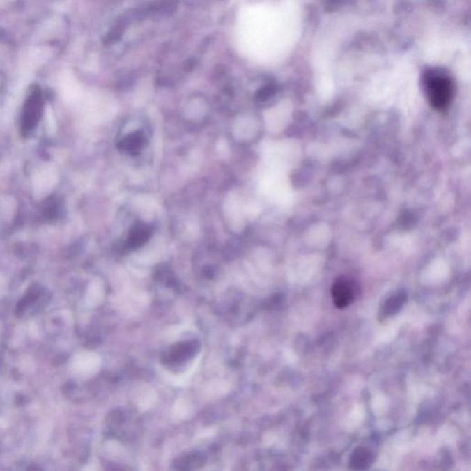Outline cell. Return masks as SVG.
<instances>
[{
	"mask_svg": "<svg viewBox=\"0 0 471 471\" xmlns=\"http://www.w3.org/2000/svg\"><path fill=\"white\" fill-rule=\"evenodd\" d=\"M43 100L39 91H34L26 102L22 116V130L24 134L33 131L42 116Z\"/></svg>",
	"mask_w": 471,
	"mask_h": 471,
	"instance_id": "obj_2",
	"label": "cell"
},
{
	"mask_svg": "<svg viewBox=\"0 0 471 471\" xmlns=\"http://www.w3.org/2000/svg\"><path fill=\"white\" fill-rule=\"evenodd\" d=\"M373 455L367 448L359 447L353 451L350 465L355 470H364L372 463Z\"/></svg>",
	"mask_w": 471,
	"mask_h": 471,
	"instance_id": "obj_4",
	"label": "cell"
},
{
	"mask_svg": "<svg viewBox=\"0 0 471 471\" xmlns=\"http://www.w3.org/2000/svg\"><path fill=\"white\" fill-rule=\"evenodd\" d=\"M422 84L428 102L435 110L445 111L450 107L455 94V85L446 68H426L422 76Z\"/></svg>",
	"mask_w": 471,
	"mask_h": 471,
	"instance_id": "obj_1",
	"label": "cell"
},
{
	"mask_svg": "<svg viewBox=\"0 0 471 471\" xmlns=\"http://www.w3.org/2000/svg\"><path fill=\"white\" fill-rule=\"evenodd\" d=\"M150 235L151 231L148 226H137L129 237L128 245H130L131 248L141 246L145 241L148 240Z\"/></svg>",
	"mask_w": 471,
	"mask_h": 471,
	"instance_id": "obj_6",
	"label": "cell"
},
{
	"mask_svg": "<svg viewBox=\"0 0 471 471\" xmlns=\"http://www.w3.org/2000/svg\"><path fill=\"white\" fill-rule=\"evenodd\" d=\"M405 300H406V298H405L403 294H399L389 298L385 303L383 309H382L383 315L387 316V317L394 315L403 306Z\"/></svg>",
	"mask_w": 471,
	"mask_h": 471,
	"instance_id": "obj_7",
	"label": "cell"
},
{
	"mask_svg": "<svg viewBox=\"0 0 471 471\" xmlns=\"http://www.w3.org/2000/svg\"><path fill=\"white\" fill-rule=\"evenodd\" d=\"M333 303L338 309H346L355 300V290L346 279H338L332 287Z\"/></svg>",
	"mask_w": 471,
	"mask_h": 471,
	"instance_id": "obj_3",
	"label": "cell"
},
{
	"mask_svg": "<svg viewBox=\"0 0 471 471\" xmlns=\"http://www.w3.org/2000/svg\"><path fill=\"white\" fill-rule=\"evenodd\" d=\"M144 141H145V137L142 132H134L120 143L121 149L130 154H137L142 148Z\"/></svg>",
	"mask_w": 471,
	"mask_h": 471,
	"instance_id": "obj_5",
	"label": "cell"
}]
</instances>
